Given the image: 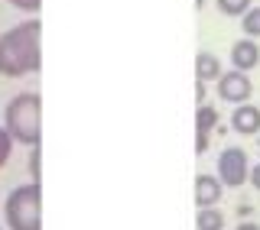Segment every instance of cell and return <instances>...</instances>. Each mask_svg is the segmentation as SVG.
<instances>
[{"mask_svg": "<svg viewBox=\"0 0 260 230\" xmlns=\"http://www.w3.org/2000/svg\"><path fill=\"white\" fill-rule=\"evenodd\" d=\"M250 94H254V81L247 78V71H221V78H218V97L228 104H247Z\"/></svg>", "mask_w": 260, "mask_h": 230, "instance_id": "obj_5", "label": "cell"}, {"mask_svg": "<svg viewBox=\"0 0 260 230\" xmlns=\"http://www.w3.org/2000/svg\"><path fill=\"white\" fill-rule=\"evenodd\" d=\"M250 175V166H247V152L244 149H224L221 156H218V182L228 185V188H238L247 182Z\"/></svg>", "mask_w": 260, "mask_h": 230, "instance_id": "obj_4", "label": "cell"}, {"mask_svg": "<svg viewBox=\"0 0 260 230\" xmlns=\"http://www.w3.org/2000/svg\"><path fill=\"white\" fill-rule=\"evenodd\" d=\"M10 152H13V136L7 133V127H4V130H0V166H7Z\"/></svg>", "mask_w": 260, "mask_h": 230, "instance_id": "obj_14", "label": "cell"}, {"mask_svg": "<svg viewBox=\"0 0 260 230\" xmlns=\"http://www.w3.org/2000/svg\"><path fill=\"white\" fill-rule=\"evenodd\" d=\"M231 130H238V133L250 136L260 130V107L257 104H238L231 113Z\"/></svg>", "mask_w": 260, "mask_h": 230, "instance_id": "obj_9", "label": "cell"}, {"mask_svg": "<svg viewBox=\"0 0 260 230\" xmlns=\"http://www.w3.org/2000/svg\"><path fill=\"white\" fill-rule=\"evenodd\" d=\"M215 123H218V110L208 107V104H199V110H195V152H199V156L208 152Z\"/></svg>", "mask_w": 260, "mask_h": 230, "instance_id": "obj_6", "label": "cell"}, {"mask_svg": "<svg viewBox=\"0 0 260 230\" xmlns=\"http://www.w3.org/2000/svg\"><path fill=\"white\" fill-rule=\"evenodd\" d=\"M247 182H250V185H254V188H257V191H260V166H254V169H250V175H247Z\"/></svg>", "mask_w": 260, "mask_h": 230, "instance_id": "obj_17", "label": "cell"}, {"mask_svg": "<svg viewBox=\"0 0 260 230\" xmlns=\"http://www.w3.org/2000/svg\"><path fill=\"white\" fill-rule=\"evenodd\" d=\"M195 97H199V104H205V81H199V88H195Z\"/></svg>", "mask_w": 260, "mask_h": 230, "instance_id": "obj_18", "label": "cell"}, {"mask_svg": "<svg viewBox=\"0 0 260 230\" xmlns=\"http://www.w3.org/2000/svg\"><path fill=\"white\" fill-rule=\"evenodd\" d=\"M218 198H221V182L218 175H195V204L199 208H215Z\"/></svg>", "mask_w": 260, "mask_h": 230, "instance_id": "obj_8", "label": "cell"}, {"mask_svg": "<svg viewBox=\"0 0 260 230\" xmlns=\"http://www.w3.org/2000/svg\"><path fill=\"white\" fill-rule=\"evenodd\" d=\"M195 78L199 81H211V78H221V62H218V55L211 52H199L195 55Z\"/></svg>", "mask_w": 260, "mask_h": 230, "instance_id": "obj_10", "label": "cell"}, {"mask_svg": "<svg viewBox=\"0 0 260 230\" xmlns=\"http://www.w3.org/2000/svg\"><path fill=\"white\" fill-rule=\"evenodd\" d=\"M231 65L238 71H250L260 65V46L254 43V39H241V43L231 46Z\"/></svg>", "mask_w": 260, "mask_h": 230, "instance_id": "obj_7", "label": "cell"}, {"mask_svg": "<svg viewBox=\"0 0 260 230\" xmlns=\"http://www.w3.org/2000/svg\"><path fill=\"white\" fill-rule=\"evenodd\" d=\"M7 4H13L16 10H26V13H36L39 7H43V0H7Z\"/></svg>", "mask_w": 260, "mask_h": 230, "instance_id": "obj_16", "label": "cell"}, {"mask_svg": "<svg viewBox=\"0 0 260 230\" xmlns=\"http://www.w3.org/2000/svg\"><path fill=\"white\" fill-rule=\"evenodd\" d=\"M234 230H260V227H257V224H250V220H244V224H238Z\"/></svg>", "mask_w": 260, "mask_h": 230, "instance_id": "obj_19", "label": "cell"}, {"mask_svg": "<svg viewBox=\"0 0 260 230\" xmlns=\"http://www.w3.org/2000/svg\"><path fill=\"white\" fill-rule=\"evenodd\" d=\"M195 227H199V230H221L224 227V214H221V211H215V208H199Z\"/></svg>", "mask_w": 260, "mask_h": 230, "instance_id": "obj_11", "label": "cell"}, {"mask_svg": "<svg viewBox=\"0 0 260 230\" xmlns=\"http://www.w3.org/2000/svg\"><path fill=\"white\" fill-rule=\"evenodd\" d=\"M241 29L247 32V39H257V36H260V10H254V7H250V10L241 16Z\"/></svg>", "mask_w": 260, "mask_h": 230, "instance_id": "obj_12", "label": "cell"}, {"mask_svg": "<svg viewBox=\"0 0 260 230\" xmlns=\"http://www.w3.org/2000/svg\"><path fill=\"white\" fill-rule=\"evenodd\" d=\"M39 36H43V23L39 20H29V23L7 29L0 36V75L23 78L29 71H39V65H43Z\"/></svg>", "mask_w": 260, "mask_h": 230, "instance_id": "obj_1", "label": "cell"}, {"mask_svg": "<svg viewBox=\"0 0 260 230\" xmlns=\"http://www.w3.org/2000/svg\"><path fill=\"white\" fill-rule=\"evenodd\" d=\"M4 217L10 230H43V185L29 182L7 195Z\"/></svg>", "mask_w": 260, "mask_h": 230, "instance_id": "obj_3", "label": "cell"}, {"mask_svg": "<svg viewBox=\"0 0 260 230\" xmlns=\"http://www.w3.org/2000/svg\"><path fill=\"white\" fill-rule=\"evenodd\" d=\"M195 7H205V0H195Z\"/></svg>", "mask_w": 260, "mask_h": 230, "instance_id": "obj_20", "label": "cell"}, {"mask_svg": "<svg viewBox=\"0 0 260 230\" xmlns=\"http://www.w3.org/2000/svg\"><path fill=\"white\" fill-rule=\"evenodd\" d=\"M29 172H32V182H39V162H43V159H39V156H43V152H39V146H29Z\"/></svg>", "mask_w": 260, "mask_h": 230, "instance_id": "obj_15", "label": "cell"}, {"mask_svg": "<svg viewBox=\"0 0 260 230\" xmlns=\"http://www.w3.org/2000/svg\"><path fill=\"white\" fill-rule=\"evenodd\" d=\"M218 10L224 16H244L250 10V0H218Z\"/></svg>", "mask_w": 260, "mask_h": 230, "instance_id": "obj_13", "label": "cell"}, {"mask_svg": "<svg viewBox=\"0 0 260 230\" xmlns=\"http://www.w3.org/2000/svg\"><path fill=\"white\" fill-rule=\"evenodd\" d=\"M4 127L13 136V143L39 146V139H43V101H39V94L32 91L16 94L4 110Z\"/></svg>", "mask_w": 260, "mask_h": 230, "instance_id": "obj_2", "label": "cell"}]
</instances>
